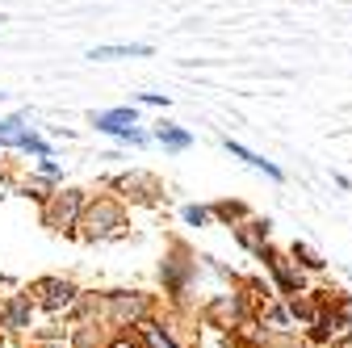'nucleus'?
<instances>
[{
    "mask_svg": "<svg viewBox=\"0 0 352 348\" xmlns=\"http://www.w3.org/2000/svg\"><path fill=\"white\" fill-rule=\"evenodd\" d=\"M38 294H42V307H47V311H63L67 302L76 298V290L67 281H38Z\"/></svg>",
    "mask_w": 352,
    "mask_h": 348,
    "instance_id": "nucleus-3",
    "label": "nucleus"
},
{
    "mask_svg": "<svg viewBox=\"0 0 352 348\" xmlns=\"http://www.w3.org/2000/svg\"><path fill=\"white\" fill-rule=\"evenodd\" d=\"M143 336H147V344H151V348H176V344L155 327V323H143Z\"/></svg>",
    "mask_w": 352,
    "mask_h": 348,
    "instance_id": "nucleus-8",
    "label": "nucleus"
},
{
    "mask_svg": "<svg viewBox=\"0 0 352 348\" xmlns=\"http://www.w3.org/2000/svg\"><path fill=\"white\" fill-rule=\"evenodd\" d=\"M0 139H5V143H21L25 135H21V122L13 118V122H0Z\"/></svg>",
    "mask_w": 352,
    "mask_h": 348,
    "instance_id": "nucleus-10",
    "label": "nucleus"
},
{
    "mask_svg": "<svg viewBox=\"0 0 352 348\" xmlns=\"http://www.w3.org/2000/svg\"><path fill=\"white\" fill-rule=\"evenodd\" d=\"M269 260H273V269H277V277H281V285H285V290L294 294V290H298V277H294V273L285 269V260H281V256H269Z\"/></svg>",
    "mask_w": 352,
    "mask_h": 348,
    "instance_id": "nucleus-9",
    "label": "nucleus"
},
{
    "mask_svg": "<svg viewBox=\"0 0 352 348\" xmlns=\"http://www.w3.org/2000/svg\"><path fill=\"white\" fill-rule=\"evenodd\" d=\"M109 348H139V344H130V340H113Z\"/></svg>",
    "mask_w": 352,
    "mask_h": 348,
    "instance_id": "nucleus-14",
    "label": "nucleus"
},
{
    "mask_svg": "<svg viewBox=\"0 0 352 348\" xmlns=\"http://www.w3.org/2000/svg\"><path fill=\"white\" fill-rule=\"evenodd\" d=\"M76 210H80V193H63V197L47 210V223H51V227H67V223L76 219Z\"/></svg>",
    "mask_w": 352,
    "mask_h": 348,
    "instance_id": "nucleus-5",
    "label": "nucleus"
},
{
    "mask_svg": "<svg viewBox=\"0 0 352 348\" xmlns=\"http://www.w3.org/2000/svg\"><path fill=\"white\" fill-rule=\"evenodd\" d=\"M5 323H9V327H25V323H30V302H9Z\"/></svg>",
    "mask_w": 352,
    "mask_h": 348,
    "instance_id": "nucleus-7",
    "label": "nucleus"
},
{
    "mask_svg": "<svg viewBox=\"0 0 352 348\" xmlns=\"http://www.w3.org/2000/svg\"><path fill=\"white\" fill-rule=\"evenodd\" d=\"M143 311H147V298H143V294H118V298L109 302V315H113V323H118V327L143 319Z\"/></svg>",
    "mask_w": 352,
    "mask_h": 348,
    "instance_id": "nucleus-2",
    "label": "nucleus"
},
{
    "mask_svg": "<svg viewBox=\"0 0 352 348\" xmlns=\"http://www.w3.org/2000/svg\"><path fill=\"white\" fill-rule=\"evenodd\" d=\"M97 126H101V130H118V135H126L130 143H143V135H139V130H130V126H135V113H130V109L101 113V118H97Z\"/></svg>",
    "mask_w": 352,
    "mask_h": 348,
    "instance_id": "nucleus-4",
    "label": "nucleus"
},
{
    "mask_svg": "<svg viewBox=\"0 0 352 348\" xmlns=\"http://www.w3.org/2000/svg\"><path fill=\"white\" fill-rule=\"evenodd\" d=\"M160 139L172 147V151H181V147H189V135H181V130H160Z\"/></svg>",
    "mask_w": 352,
    "mask_h": 348,
    "instance_id": "nucleus-11",
    "label": "nucleus"
},
{
    "mask_svg": "<svg viewBox=\"0 0 352 348\" xmlns=\"http://www.w3.org/2000/svg\"><path fill=\"white\" fill-rule=\"evenodd\" d=\"M294 256L302 260V265H306V269H319V265H323V260H319V256H315L311 248H306V243H294Z\"/></svg>",
    "mask_w": 352,
    "mask_h": 348,
    "instance_id": "nucleus-12",
    "label": "nucleus"
},
{
    "mask_svg": "<svg viewBox=\"0 0 352 348\" xmlns=\"http://www.w3.org/2000/svg\"><path fill=\"white\" fill-rule=\"evenodd\" d=\"M122 55H147V47H97L88 59H122Z\"/></svg>",
    "mask_w": 352,
    "mask_h": 348,
    "instance_id": "nucleus-6",
    "label": "nucleus"
},
{
    "mask_svg": "<svg viewBox=\"0 0 352 348\" xmlns=\"http://www.w3.org/2000/svg\"><path fill=\"white\" fill-rule=\"evenodd\" d=\"M122 227V210L113 202H97L93 210L84 214V235L88 239H101V235H113Z\"/></svg>",
    "mask_w": 352,
    "mask_h": 348,
    "instance_id": "nucleus-1",
    "label": "nucleus"
},
{
    "mask_svg": "<svg viewBox=\"0 0 352 348\" xmlns=\"http://www.w3.org/2000/svg\"><path fill=\"white\" fill-rule=\"evenodd\" d=\"M185 219H189L193 227H201V223H206V210H201V206H189V210H185Z\"/></svg>",
    "mask_w": 352,
    "mask_h": 348,
    "instance_id": "nucleus-13",
    "label": "nucleus"
}]
</instances>
